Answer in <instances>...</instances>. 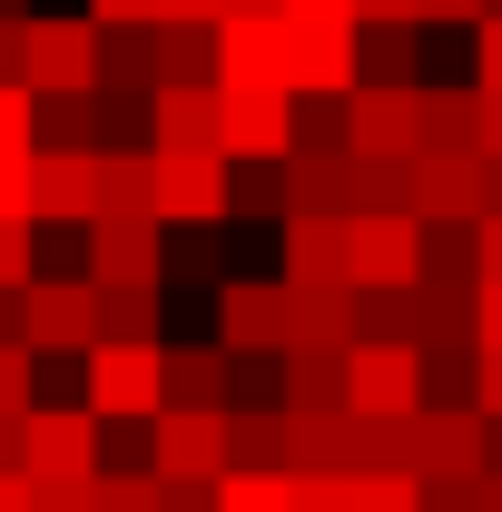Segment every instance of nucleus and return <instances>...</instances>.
<instances>
[{
  "label": "nucleus",
  "mask_w": 502,
  "mask_h": 512,
  "mask_svg": "<svg viewBox=\"0 0 502 512\" xmlns=\"http://www.w3.org/2000/svg\"><path fill=\"white\" fill-rule=\"evenodd\" d=\"M20 335V286H0V345Z\"/></svg>",
  "instance_id": "nucleus-53"
},
{
  "label": "nucleus",
  "mask_w": 502,
  "mask_h": 512,
  "mask_svg": "<svg viewBox=\"0 0 502 512\" xmlns=\"http://www.w3.org/2000/svg\"><path fill=\"white\" fill-rule=\"evenodd\" d=\"M227 463H276L286 473V404H227Z\"/></svg>",
  "instance_id": "nucleus-28"
},
{
  "label": "nucleus",
  "mask_w": 502,
  "mask_h": 512,
  "mask_svg": "<svg viewBox=\"0 0 502 512\" xmlns=\"http://www.w3.org/2000/svg\"><path fill=\"white\" fill-rule=\"evenodd\" d=\"M158 20H217V0H158Z\"/></svg>",
  "instance_id": "nucleus-50"
},
{
  "label": "nucleus",
  "mask_w": 502,
  "mask_h": 512,
  "mask_svg": "<svg viewBox=\"0 0 502 512\" xmlns=\"http://www.w3.org/2000/svg\"><path fill=\"white\" fill-rule=\"evenodd\" d=\"M0 20H30V0H0Z\"/></svg>",
  "instance_id": "nucleus-55"
},
{
  "label": "nucleus",
  "mask_w": 502,
  "mask_h": 512,
  "mask_svg": "<svg viewBox=\"0 0 502 512\" xmlns=\"http://www.w3.org/2000/svg\"><path fill=\"white\" fill-rule=\"evenodd\" d=\"M99 207L89 148H30V227H79Z\"/></svg>",
  "instance_id": "nucleus-14"
},
{
  "label": "nucleus",
  "mask_w": 502,
  "mask_h": 512,
  "mask_svg": "<svg viewBox=\"0 0 502 512\" xmlns=\"http://www.w3.org/2000/svg\"><path fill=\"white\" fill-rule=\"evenodd\" d=\"M30 394H40V355L10 335V345H0V414H30Z\"/></svg>",
  "instance_id": "nucleus-36"
},
{
  "label": "nucleus",
  "mask_w": 502,
  "mask_h": 512,
  "mask_svg": "<svg viewBox=\"0 0 502 512\" xmlns=\"http://www.w3.org/2000/svg\"><path fill=\"white\" fill-rule=\"evenodd\" d=\"M286 404L296 414L345 404V345H286Z\"/></svg>",
  "instance_id": "nucleus-26"
},
{
  "label": "nucleus",
  "mask_w": 502,
  "mask_h": 512,
  "mask_svg": "<svg viewBox=\"0 0 502 512\" xmlns=\"http://www.w3.org/2000/svg\"><path fill=\"white\" fill-rule=\"evenodd\" d=\"M0 217H30V148H0Z\"/></svg>",
  "instance_id": "nucleus-41"
},
{
  "label": "nucleus",
  "mask_w": 502,
  "mask_h": 512,
  "mask_svg": "<svg viewBox=\"0 0 502 512\" xmlns=\"http://www.w3.org/2000/svg\"><path fill=\"white\" fill-rule=\"evenodd\" d=\"M286 138H296V99L286 89L217 79V148L227 158H286Z\"/></svg>",
  "instance_id": "nucleus-6"
},
{
  "label": "nucleus",
  "mask_w": 502,
  "mask_h": 512,
  "mask_svg": "<svg viewBox=\"0 0 502 512\" xmlns=\"http://www.w3.org/2000/svg\"><path fill=\"white\" fill-rule=\"evenodd\" d=\"M148 207L168 227H227V158L217 148H148Z\"/></svg>",
  "instance_id": "nucleus-2"
},
{
  "label": "nucleus",
  "mask_w": 502,
  "mask_h": 512,
  "mask_svg": "<svg viewBox=\"0 0 502 512\" xmlns=\"http://www.w3.org/2000/svg\"><path fill=\"white\" fill-rule=\"evenodd\" d=\"M89 20H99V30H119V20H158V0H89Z\"/></svg>",
  "instance_id": "nucleus-45"
},
{
  "label": "nucleus",
  "mask_w": 502,
  "mask_h": 512,
  "mask_svg": "<svg viewBox=\"0 0 502 512\" xmlns=\"http://www.w3.org/2000/svg\"><path fill=\"white\" fill-rule=\"evenodd\" d=\"M217 276H227L217 227H168L158 217V286H217Z\"/></svg>",
  "instance_id": "nucleus-25"
},
{
  "label": "nucleus",
  "mask_w": 502,
  "mask_h": 512,
  "mask_svg": "<svg viewBox=\"0 0 502 512\" xmlns=\"http://www.w3.org/2000/svg\"><path fill=\"white\" fill-rule=\"evenodd\" d=\"M158 404H227V345H168L158 335Z\"/></svg>",
  "instance_id": "nucleus-20"
},
{
  "label": "nucleus",
  "mask_w": 502,
  "mask_h": 512,
  "mask_svg": "<svg viewBox=\"0 0 502 512\" xmlns=\"http://www.w3.org/2000/svg\"><path fill=\"white\" fill-rule=\"evenodd\" d=\"M345 404H355V414H414V404H424V355H414L404 335H394V345H384V335H355V345H345Z\"/></svg>",
  "instance_id": "nucleus-5"
},
{
  "label": "nucleus",
  "mask_w": 502,
  "mask_h": 512,
  "mask_svg": "<svg viewBox=\"0 0 502 512\" xmlns=\"http://www.w3.org/2000/svg\"><path fill=\"white\" fill-rule=\"evenodd\" d=\"M79 404H89L99 424H148V414H158V345L89 335V345H79Z\"/></svg>",
  "instance_id": "nucleus-1"
},
{
  "label": "nucleus",
  "mask_w": 502,
  "mask_h": 512,
  "mask_svg": "<svg viewBox=\"0 0 502 512\" xmlns=\"http://www.w3.org/2000/svg\"><path fill=\"white\" fill-rule=\"evenodd\" d=\"M473 355H502V276L473 286Z\"/></svg>",
  "instance_id": "nucleus-40"
},
{
  "label": "nucleus",
  "mask_w": 502,
  "mask_h": 512,
  "mask_svg": "<svg viewBox=\"0 0 502 512\" xmlns=\"http://www.w3.org/2000/svg\"><path fill=\"white\" fill-rule=\"evenodd\" d=\"M0 463H20V414H0Z\"/></svg>",
  "instance_id": "nucleus-54"
},
{
  "label": "nucleus",
  "mask_w": 502,
  "mask_h": 512,
  "mask_svg": "<svg viewBox=\"0 0 502 512\" xmlns=\"http://www.w3.org/2000/svg\"><path fill=\"white\" fill-rule=\"evenodd\" d=\"M20 473H99V414L89 404H30L20 414Z\"/></svg>",
  "instance_id": "nucleus-10"
},
{
  "label": "nucleus",
  "mask_w": 502,
  "mask_h": 512,
  "mask_svg": "<svg viewBox=\"0 0 502 512\" xmlns=\"http://www.w3.org/2000/svg\"><path fill=\"white\" fill-rule=\"evenodd\" d=\"M148 69L158 79H217V20H148Z\"/></svg>",
  "instance_id": "nucleus-23"
},
{
  "label": "nucleus",
  "mask_w": 502,
  "mask_h": 512,
  "mask_svg": "<svg viewBox=\"0 0 502 512\" xmlns=\"http://www.w3.org/2000/svg\"><path fill=\"white\" fill-rule=\"evenodd\" d=\"M158 512H217V473H158Z\"/></svg>",
  "instance_id": "nucleus-38"
},
{
  "label": "nucleus",
  "mask_w": 502,
  "mask_h": 512,
  "mask_svg": "<svg viewBox=\"0 0 502 512\" xmlns=\"http://www.w3.org/2000/svg\"><path fill=\"white\" fill-rule=\"evenodd\" d=\"M296 89H355V20L286 10V99Z\"/></svg>",
  "instance_id": "nucleus-12"
},
{
  "label": "nucleus",
  "mask_w": 502,
  "mask_h": 512,
  "mask_svg": "<svg viewBox=\"0 0 502 512\" xmlns=\"http://www.w3.org/2000/svg\"><path fill=\"white\" fill-rule=\"evenodd\" d=\"M286 473H355V414L345 404H325V414L286 404Z\"/></svg>",
  "instance_id": "nucleus-18"
},
{
  "label": "nucleus",
  "mask_w": 502,
  "mask_h": 512,
  "mask_svg": "<svg viewBox=\"0 0 502 512\" xmlns=\"http://www.w3.org/2000/svg\"><path fill=\"white\" fill-rule=\"evenodd\" d=\"M355 158V148H345ZM355 207H404L414 217V148L404 158H355Z\"/></svg>",
  "instance_id": "nucleus-31"
},
{
  "label": "nucleus",
  "mask_w": 502,
  "mask_h": 512,
  "mask_svg": "<svg viewBox=\"0 0 502 512\" xmlns=\"http://www.w3.org/2000/svg\"><path fill=\"white\" fill-rule=\"evenodd\" d=\"M424 404H473V345L424 355Z\"/></svg>",
  "instance_id": "nucleus-35"
},
{
  "label": "nucleus",
  "mask_w": 502,
  "mask_h": 512,
  "mask_svg": "<svg viewBox=\"0 0 502 512\" xmlns=\"http://www.w3.org/2000/svg\"><path fill=\"white\" fill-rule=\"evenodd\" d=\"M217 79L286 89V10H217Z\"/></svg>",
  "instance_id": "nucleus-11"
},
{
  "label": "nucleus",
  "mask_w": 502,
  "mask_h": 512,
  "mask_svg": "<svg viewBox=\"0 0 502 512\" xmlns=\"http://www.w3.org/2000/svg\"><path fill=\"white\" fill-rule=\"evenodd\" d=\"M355 20H414V0H355Z\"/></svg>",
  "instance_id": "nucleus-49"
},
{
  "label": "nucleus",
  "mask_w": 502,
  "mask_h": 512,
  "mask_svg": "<svg viewBox=\"0 0 502 512\" xmlns=\"http://www.w3.org/2000/svg\"><path fill=\"white\" fill-rule=\"evenodd\" d=\"M89 237V286H158V207H99L79 217Z\"/></svg>",
  "instance_id": "nucleus-4"
},
{
  "label": "nucleus",
  "mask_w": 502,
  "mask_h": 512,
  "mask_svg": "<svg viewBox=\"0 0 502 512\" xmlns=\"http://www.w3.org/2000/svg\"><path fill=\"white\" fill-rule=\"evenodd\" d=\"M0 512H30V473L20 463H0Z\"/></svg>",
  "instance_id": "nucleus-46"
},
{
  "label": "nucleus",
  "mask_w": 502,
  "mask_h": 512,
  "mask_svg": "<svg viewBox=\"0 0 502 512\" xmlns=\"http://www.w3.org/2000/svg\"><path fill=\"white\" fill-rule=\"evenodd\" d=\"M404 325H414V276L404 286H355V335H384L394 345Z\"/></svg>",
  "instance_id": "nucleus-33"
},
{
  "label": "nucleus",
  "mask_w": 502,
  "mask_h": 512,
  "mask_svg": "<svg viewBox=\"0 0 502 512\" xmlns=\"http://www.w3.org/2000/svg\"><path fill=\"white\" fill-rule=\"evenodd\" d=\"M217 10H276V0H217Z\"/></svg>",
  "instance_id": "nucleus-56"
},
{
  "label": "nucleus",
  "mask_w": 502,
  "mask_h": 512,
  "mask_svg": "<svg viewBox=\"0 0 502 512\" xmlns=\"http://www.w3.org/2000/svg\"><path fill=\"white\" fill-rule=\"evenodd\" d=\"M414 89H424V79H414ZM414 89L355 79V89H345V148H355V158H404V148H414Z\"/></svg>",
  "instance_id": "nucleus-13"
},
{
  "label": "nucleus",
  "mask_w": 502,
  "mask_h": 512,
  "mask_svg": "<svg viewBox=\"0 0 502 512\" xmlns=\"http://www.w3.org/2000/svg\"><path fill=\"white\" fill-rule=\"evenodd\" d=\"M355 79H424V20H355Z\"/></svg>",
  "instance_id": "nucleus-19"
},
{
  "label": "nucleus",
  "mask_w": 502,
  "mask_h": 512,
  "mask_svg": "<svg viewBox=\"0 0 502 512\" xmlns=\"http://www.w3.org/2000/svg\"><path fill=\"white\" fill-rule=\"evenodd\" d=\"M217 512H286V473L276 463H227L217 473Z\"/></svg>",
  "instance_id": "nucleus-32"
},
{
  "label": "nucleus",
  "mask_w": 502,
  "mask_h": 512,
  "mask_svg": "<svg viewBox=\"0 0 502 512\" xmlns=\"http://www.w3.org/2000/svg\"><path fill=\"white\" fill-rule=\"evenodd\" d=\"M89 325L119 335V345H158V325H168V286H89Z\"/></svg>",
  "instance_id": "nucleus-22"
},
{
  "label": "nucleus",
  "mask_w": 502,
  "mask_h": 512,
  "mask_svg": "<svg viewBox=\"0 0 502 512\" xmlns=\"http://www.w3.org/2000/svg\"><path fill=\"white\" fill-rule=\"evenodd\" d=\"M414 20H424V30H473L483 0H414Z\"/></svg>",
  "instance_id": "nucleus-43"
},
{
  "label": "nucleus",
  "mask_w": 502,
  "mask_h": 512,
  "mask_svg": "<svg viewBox=\"0 0 502 512\" xmlns=\"http://www.w3.org/2000/svg\"><path fill=\"white\" fill-rule=\"evenodd\" d=\"M227 217H286V168L276 158H227Z\"/></svg>",
  "instance_id": "nucleus-29"
},
{
  "label": "nucleus",
  "mask_w": 502,
  "mask_h": 512,
  "mask_svg": "<svg viewBox=\"0 0 502 512\" xmlns=\"http://www.w3.org/2000/svg\"><path fill=\"white\" fill-rule=\"evenodd\" d=\"M0 79H20V20H0Z\"/></svg>",
  "instance_id": "nucleus-48"
},
{
  "label": "nucleus",
  "mask_w": 502,
  "mask_h": 512,
  "mask_svg": "<svg viewBox=\"0 0 502 512\" xmlns=\"http://www.w3.org/2000/svg\"><path fill=\"white\" fill-rule=\"evenodd\" d=\"M99 325H89V276H40L30 266V286H20V345L30 355H79Z\"/></svg>",
  "instance_id": "nucleus-7"
},
{
  "label": "nucleus",
  "mask_w": 502,
  "mask_h": 512,
  "mask_svg": "<svg viewBox=\"0 0 502 512\" xmlns=\"http://www.w3.org/2000/svg\"><path fill=\"white\" fill-rule=\"evenodd\" d=\"M483 207H502V148H483Z\"/></svg>",
  "instance_id": "nucleus-52"
},
{
  "label": "nucleus",
  "mask_w": 502,
  "mask_h": 512,
  "mask_svg": "<svg viewBox=\"0 0 502 512\" xmlns=\"http://www.w3.org/2000/svg\"><path fill=\"white\" fill-rule=\"evenodd\" d=\"M217 345L286 355V276H217Z\"/></svg>",
  "instance_id": "nucleus-8"
},
{
  "label": "nucleus",
  "mask_w": 502,
  "mask_h": 512,
  "mask_svg": "<svg viewBox=\"0 0 502 512\" xmlns=\"http://www.w3.org/2000/svg\"><path fill=\"white\" fill-rule=\"evenodd\" d=\"M30 266H40V227L30 217H0V286H30Z\"/></svg>",
  "instance_id": "nucleus-37"
},
{
  "label": "nucleus",
  "mask_w": 502,
  "mask_h": 512,
  "mask_svg": "<svg viewBox=\"0 0 502 512\" xmlns=\"http://www.w3.org/2000/svg\"><path fill=\"white\" fill-rule=\"evenodd\" d=\"M473 89H502V10L473 20Z\"/></svg>",
  "instance_id": "nucleus-39"
},
{
  "label": "nucleus",
  "mask_w": 502,
  "mask_h": 512,
  "mask_svg": "<svg viewBox=\"0 0 502 512\" xmlns=\"http://www.w3.org/2000/svg\"><path fill=\"white\" fill-rule=\"evenodd\" d=\"M276 10H306V20H355V0H276Z\"/></svg>",
  "instance_id": "nucleus-47"
},
{
  "label": "nucleus",
  "mask_w": 502,
  "mask_h": 512,
  "mask_svg": "<svg viewBox=\"0 0 502 512\" xmlns=\"http://www.w3.org/2000/svg\"><path fill=\"white\" fill-rule=\"evenodd\" d=\"M148 473H227V404H158Z\"/></svg>",
  "instance_id": "nucleus-9"
},
{
  "label": "nucleus",
  "mask_w": 502,
  "mask_h": 512,
  "mask_svg": "<svg viewBox=\"0 0 502 512\" xmlns=\"http://www.w3.org/2000/svg\"><path fill=\"white\" fill-rule=\"evenodd\" d=\"M414 148H473V89H414Z\"/></svg>",
  "instance_id": "nucleus-27"
},
{
  "label": "nucleus",
  "mask_w": 502,
  "mask_h": 512,
  "mask_svg": "<svg viewBox=\"0 0 502 512\" xmlns=\"http://www.w3.org/2000/svg\"><path fill=\"white\" fill-rule=\"evenodd\" d=\"M30 148H99V99L89 89H30Z\"/></svg>",
  "instance_id": "nucleus-24"
},
{
  "label": "nucleus",
  "mask_w": 502,
  "mask_h": 512,
  "mask_svg": "<svg viewBox=\"0 0 502 512\" xmlns=\"http://www.w3.org/2000/svg\"><path fill=\"white\" fill-rule=\"evenodd\" d=\"M473 414H502V355H473Z\"/></svg>",
  "instance_id": "nucleus-44"
},
{
  "label": "nucleus",
  "mask_w": 502,
  "mask_h": 512,
  "mask_svg": "<svg viewBox=\"0 0 502 512\" xmlns=\"http://www.w3.org/2000/svg\"><path fill=\"white\" fill-rule=\"evenodd\" d=\"M286 207H315V217H345L355 207V158L345 148H306V138H286Z\"/></svg>",
  "instance_id": "nucleus-16"
},
{
  "label": "nucleus",
  "mask_w": 502,
  "mask_h": 512,
  "mask_svg": "<svg viewBox=\"0 0 502 512\" xmlns=\"http://www.w3.org/2000/svg\"><path fill=\"white\" fill-rule=\"evenodd\" d=\"M345 512H424V483L394 463H355L345 473Z\"/></svg>",
  "instance_id": "nucleus-30"
},
{
  "label": "nucleus",
  "mask_w": 502,
  "mask_h": 512,
  "mask_svg": "<svg viewBox=\"0 0 502 512\" xmlns=\"http://www.w3.org/2000/svg\"><path fill=\"white\" fill-rule=\"evenodd\" d=\"M473 512H502V473H473Z\"/></svg>",
  "instance_id": "nucleus-51"
},
{
  "label": "nucleus",
  "mask_w": 502,
  "mask_h": 512,
  "mask_svg": "<svg viewBox=\"0 0 502 512\" xmlns=\"http://www.w3.org/2000/svg\"><path fill=\"white\" fill-rule=\"evenodd\" d=\"M404 345H414V355L473 345V286H424V276H414V325H404Z\"/></svg>",
  "instance_id": "nucleus-21"
},
{
  "label": "nucleus",
  "mask_w": 502,
  "mask_h": 512,
  "mask_svg": "<svg viewBox=\"0 0 502 512\" xmlns=\"http://www.w3.org/2000/svg\"><path fill=\"white\" fill-rule=\"evenodd\" d=\"M0 148H30V79H0Z\"/></svg>",
  "instance_id": "nucleus-42"
},
{
  "label": "nucleus",
  "mask_w": 502,
  "mask_h": 512,
  "mask_svg": "<svg viewBox=\"0 0 502 512\" xmlns=\"http://www.w3.org/2000/svg\"><path fill=\"white\" fill-rule=\"evenodd\" d=\"M286 345H355V286L345 276H286Z\"/></svg>",
  "instance_id": "nucleus-17"
},
{
  "label": "nucleus",
  "mask_w": 502,
  "mask_h": 512,
  "mask_svg": "<svg viewBox=\"0 0 502 512\" xmlns=\"http://www.w3.org/2000/svg\"><path fill=\"white\" fill-rule=\"evenodd\" d=\"M227 404H286V355H227Z\"/></svg>",
  "instance_id": "nucleus-34"
},
{
  "label": "nucleus",
  "mask_w": 502,
  "mask_h": 512,
  "mask_svg": "<svg viewBox=\"0 0 502 512\" xmlns=\"http://www.w3.org/2000/svg\"><path fill=\"white\" fill-rule=\"evenodd\" d=\"M20 79H30V89H89V79H99V20H89V10H79V20L30 10V20H20Z\"/></svg>",
  "instance_id": "nucleus-3"
},
{
  "label": "nucleus",
  "mask_w": 502,
  "mask_h": 512,
  "mask_svg": "<svg viewBox=\"0 0 502 512\" xmlns=\"http://www.w3.org/2000/svg\"><path fill=\"white\" fill-rule=\"evenodd\" d=\"M414 217H483V148H414Z\"/></svg>",
  "instance_id": "nucleus-15"
}]
</instances>
